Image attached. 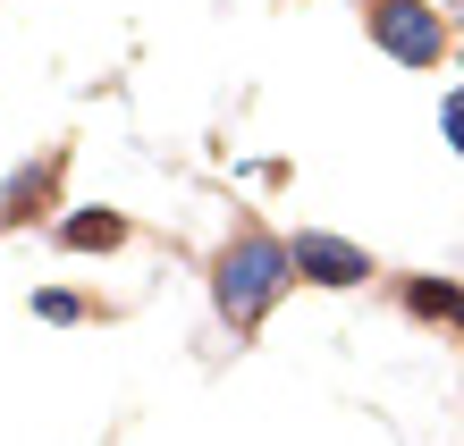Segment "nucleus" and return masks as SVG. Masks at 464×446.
Masks as SVG:
<instances>
[{
    "label": "nucleus",
    "instance_id": "2",
    "mask_svg": "<svg viewBox=\"0 0 464 446\" xmlns=\"http://www.w3.org/2000/svg\"><path fill=\"white\" fill-rule=\"evenodd\" d=\"M372 43L389 51V60H405V68H440L448 25H440V9H422V0H372Z\"/></svg>",
    "mask_w": 464,
    "mask_h": 446
},
{
    "label": "nucleus",
    "instance_id": "6",
    "mask_svg": "<svg viewBox=\"0 0 464 446\" xmlns=\"http://www.w3.org/2000/svg\"><path fill=\"white\" fill-rule=\"evenodd\" d=\"M405 312L464 328V287H456V278H405Z\"/></svg>",
    "mask_w": 464,
    "mask_h": 446
},
{
    "label": "nucleus",
    "instance_id": "8",
    "mask_svg": "<svg viewBox=\"0 0 464 446\" xmlns=\"http://www.w3.org/2000/svg\"><path fill=\"white\" fill-rule=\"evenodd\" d=\"M440 127H448V144L464 152V93H448V101H440Z\"/></svg>",
    "mask_w": 464,
    "mask_h": 446
},
{
    "label": "nucleus",
    "instance_id": "3",
    "mask_svg": "<svg viewBox=\"0 0 464 446\" xmlns=\"http://www.w3.org/2000/svg\"><path fill=\"white\" fill-rule=\"evenodd\" d=\"M295 270H304V287H363V278H372V253H363V244H346V236L304 228V236H295Z\"/></svg>",
    "mask_w": 464,
    "mask_h": 446
},
{
    "label": "nucleus",
    "instance_id": "7",
    "mask_svg": "<svg viewBox=\"0 0 464 446\" xmlns=\"http://www.w3.org/2000/svg\"><path fill=\"white\" fill-rule=\"evenodd\" d=\"M34 312H43V320H60V328H76V320H85V303H76L68 287H34Z\"/></svg>",
    "mask_w": 464,
    "mask_h": 446
},
{
    "label": "nucleus",
    "instance_id": "5",
    "mask_svg": "<svg viewBox=\"0 0 464 446\" xmlns=\"http://www.w3.org/2000/svg\"><path fill=\"white\" fill-rule=\"evenodd\" d=\"M60 244H68V253H119V244H127V219L102 211V203H85V211L60 219Z\"/></svg>",
    "mask_w": 464,
    "mask_h": 446
},
{
    "label": "nucleus",
    "instance_id": "4",
    "mask_svg": "<svg viewBox=\"0 0 464 446\" xmlns=\"http://www.w3.org/2000/svg\"><path fill=\"white\" fill-rule=\"evenodd\" d=\"M51 185H60V152L25 160V169L0 185V228H25V211H43V203H51Z\"/></svg>",
    "mask_w": 464,
    "mask_h": 446
},
{
    "label": "nucleus",
    "instance_id": "9",
    "mask_svg": "<svg viewBox=\"0 0 464 446\" xmlns=\"http://www.w3.org/2000/svg\"><path fill=\"white\" fill-rule=\"evenodd\" d=\"M456 17H464V0H456Z\"/></svg>",
    "mask_w": 464,
    "mask_h": 446
},
{
    "label": "nucleus",
    "instance_id": "1",
    "mask_svg": "<svg viewBox=\"0 0 464 446\" xmlns=\"http://www.w3.org/2000/svg\"><path fill=\"white\" fill-rule=\"evenodd\" d=\"M287 278H295V244H279V236H262V228H245L220 261H211V303H220V320H237V328H254L270 303L287 295Z\"/></svg>",
    "mask_w": 464,
    "mask_h": 446
}]
</instances>
